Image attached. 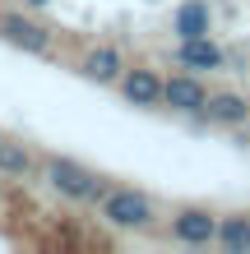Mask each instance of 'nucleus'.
<instances>
[{
    "mask_svg": "<svg viewBox=\"0 0 250 254\" xmlns=\"http://www.w3.org/2000/svg\"><path fill=\"white\" fill-rule=\"evenodd\" d=\"M176 65L209 74V69H223L227 65V51L218 47L209 33H204V37H181V42H176Z\"/></svg>",
    "mask_w": 250,
    "mask_h": 254,
    "instance_id": "nucleus-8",
    "label": "nucleus"
},
{
    "mask_svg": "<svg viewBox=\"0 0 250 254\" xmlns=\"http://www.w3.org/2000/svg\"><path fill=\"white\" fill-rule=\"evenodd\" d=\"M79 79L97 83V88H116V79L125 74V51L116 47V42H97V47H88L79 56Z\"/></svg>",
    "mask_w": 250,
    "mask_h": 254,
    "instance_id": "nucleus-7",
    "label": "nucleus"
},
{
    "mask_svg": "<svg viewBox=\"0 0 250 254\" xmlns=\"http://www.w3.org/2000/svg\"><path fill=\"white\" fill-rule=\"evenodd\" d=\"M167 231H171L176 245H190V250L218 245V213H209L204 203H185V208H176V213H171Z\"/></svg>",
    "mask_w": 250,
    "mask_h": 254,
    "instance_id": "nucleus-5",
    "label": "nucleus"
},
{
    "mask_svg": "<svg viewBox=\"0 0 250 254\" xmlns=\"http://www.w3.org/2000/svg\"><path fill=\"white\" fill-rule=\"evenodd\" d=\"M246 139H250V121H246Z\"/></svg>",
    "mask_w": 250,
    "mask_h": 254,
    "instance_id": "nucleus-14",
    "label": "nucleus"
},
{
    "mask_svg": "<svg viewBox=\"0 0 250 254\" xmlns=\"http://www.w3.org/2000/svg\"><path fill=\"white\" fill-rule=\"evenodd\" d=\"M204 121H209V125H223V129L246 125V121H250V97H246V93H209Z\"/></svg>",
    "mask_w": 250,
    "mask_h": 254,
    "instance_id": "nucleus-9",
    "label": "nucleus"
},
{
    "mask_svg": "<svg viewBox=\"0 0 250 254\" xmlns=\"http://www.w3.org/2000/svg\"><path fill=\"white\" fill-rule=\"evenodd\" d=\"M33 167H37V157L19 139H0V176L5 181H23V176H33Z\"/></svg>",
    "mask_w": 250,
    "mask_h": 254,
    "instance_id": "nucleus-12",
    "label": "nucleus"
},
{
    "mask_svg": "<svg viewBox=\"0 0 250 254\" xmlns=\"http://www.w3.org/2000/svg\"><path fill=\"white\" fill-rule=\"evenodd\" d=\"M42 181H47V190L56 199H65L70 208H97V199L111 190V181L97 167H88L79 157H65V153H51L42 162Z\"/></svg>",
    "mask_w": 250,
    "mask_h": 254,
    "instance_id": "nucleus-1",
    "label": "nucleus"
},
{
    "mask_svg": "<svg viewBox=\"0 0 250 254\" xmlns=\"http://www.w3.org/2000/svg\"><path fill=\"white\" fill-rule=\"evenodd\" d=\"M97 217H102V227H111L121 236H139L158 222V199L135 185H111L97 199Z\"/></svg>",
    "mask_w": 250,
    "mask_h": 254,
    "instance_id": "nucleus-2",
    "label": "nucleus"
},
{
    "mask_svg": "<svg viewBox=\"0 0 250 254\" xmlns=\"http://www.w3.org/2000/svg\"><path fill=\"white\" fill-rule=\"evenodd\" d=\"M213 28V9H209V0H181L171 14V33L176 37H204Z\"/></svg>",
    "mask_w": 250,
    "mask_h": 254,
    "instance_id": "nucleus-10",
    "label": "nucleus"
},
{
    "mask_svg": "<svg viewBox=\"0 0 250 254\" xmlns=\"http://www.w3.org/2000/svg\"><path fill=\"white\" fill-rule=\"evenodd\" d=\"M204 107H209V83H204L199 69H176V74H167L163 111H171V116H204Z\"/></svg>",
    "mask_w": 250,
    "mask_h": 254,
    "instance_id": "nucleus-4",
    "label": "nucleus"
},
{
    "mask_svg": "<svg viewBox=\"0 0 250 254\" xmlns=\"http://www.w3.org/2000/svg\"><path fill=\"white\" fill-rule=\"evenodd\" d=\"M51 0H23V9H47Z\"/></svg>",
    "mask_w": 250,
    "mask_h": 254,
    "instance_id": "nucleus-13",
    "label": "nucleus"
},
{
    "mask_svg": "<svg viewBox=\"0 0 250 254\" xmlns=\"http://www.w3.org/2000/svg\"><path fill=\"white\" fill-rule=\"evenodd\" d=\"M218 245H223L227 254H250V213L218 217Z\"/></svg>",
    "mask_w": 250,
    "mask_h": 254,
    "instance_id": "nucleus-11",
    "label": "nucleus"
},
{
    "mask_svg": "<svg viewBox=\"0 0 250 254\" xmlns=\"http://www.w3.org/2000/svg\"><path fill=\"white\" fill-rule=\"evenodd\" d=\"M163 88H167V79H163L153 65H125V74L116 79V93H121V102H125V107H135V111L163 107Z\"/></svg>",
    "mask_w": 250,
    "mask_h": 254,
    "instance_id": "nucleus-6",
    "label": "nucleus"
},
{
    "mask_svg": "<svg viewBox=\"0 0 250 254\" xmlns=\"http://www.w3.org/2000/svg\"><path fill=\"white\" fill-rule=\"evenodd\" d=\"M0 42L14 47V51H23V56H51V47H56L51 28L37 23L33 9H5L0 14Z\"/></svg>",
    "mask_w": 250,
    "mask_h": 254,
    "instance_id": "nucleus-3",
    "label": "nucleus"
},
{
    "mask_svg": "<svg viewBox=\"0 0 250 254\" xmlns=\"http://www.w3.org/2000/svg\"><path fill=\"white\" fill-rule=\"evenodd\" d=\"M0 139H5V134H0Z\"/></svg>",
    "mask_w": 250,
    "mask_h": 254,
    "instance_id": "nucleus-15",
    "label": "nucleus"
}]
</instances>
